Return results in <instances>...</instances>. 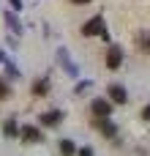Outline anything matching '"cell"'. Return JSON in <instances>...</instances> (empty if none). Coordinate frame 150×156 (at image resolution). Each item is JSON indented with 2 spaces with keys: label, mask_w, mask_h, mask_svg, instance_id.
<instances>
[{
  "label": "cell",
  "mask_w": 150,
  "mask_h": 156,
  "mask_svg": "<svg viewBox=\"0 0 150 156\" xmlns=\"http://www.w3.org/2000/svg\"><path fill=\"white\" fill-rule=\"evenodd\" d=\"M5 96H8V88H5V85L0 82V99H5Z\"/></svg>",
  "instance_id": "11"
},
{
  "label": "cell",
  "mask_w": 150,
  "mask_h": 156,
  "mask_svg": "<svg viewBox=\"0 0 150 156\" xmlns=\"http://www.w3.org/2000/svg\"><path fill=\"white\" fill-rule=\"evenodd\" d=\"M46 90H49V82H46V80H38V82H36V88H33V93H36V96H44Z\"/></svg>",
  "instance_id": "8"
},
{
  "label": "cell",
  "mask_w": 150,
  "mask_h": 156,
  "mask_svg": "<svg viewBox=\"0 0 150 156\" xmlns=\"http://www.w3.org/2000/svg\"><path fill=\"white\" fill-rule=\"evenodd\" d=\"M109 96H112V101H118V104H126V88H120V85H109Z\"/></svg>",
  "instance_id": "4"
},
{
  "label": "cell",
  "mask_w": 150,
  "mask_h": 156,
  "mask_svg": "<svg viewBox=\"0 0 150 156\" xmlns=\"http://www.w3.org/2000/svg\"><path fill=\"white\" fill-rule=\"evenodd\" d=\"M82 33H85V36H96V33H101V36H104V19H101V16L90 19V22L82 27Z\"/></svg>",
  "instance_id": "1"
},
{
  "label": "cell",
  "mask_w": 150,
  "mask_h": 156,
  "mask_svg": "<svg viewBox=\"0 0 150 156\" xmlns=\"http://www.w3.org/2000/svg\"><path fill=\"white\" fill-rule=\"evenodd\" d=\"M5 134H16V123H14V121L5 123Z\"/></svg>",
  "instance_id": "10"
},
{
  "label": "cell",
  "mask_w": 150,
  "mask_h": 156,
  "mask_svg": "<svg viewBox=\"0 0 150 156\" xmlns=\"http://www.w3.org/2000/svg\"><path fill=\"white\" fill-rule=\"evenodd\" d=\"M93 112H96L98 118H107V115L112 112V107H109V101H104V99H96V101H93Z\"/></svg>",
  "instance_id": "3"
},
{
  "label": "cell",
  "mask_w": 150,
  "mask_h": 156,
  "mask_svg": "<svg viewBox=\"0 0 150 156\" xmlns=\"http://www.w3.org/2000/svg\"><path fill=\"white\" fill-rule=\"evenodd\" d=\"M139 47H142V49H145V52L150 55V33H148V30H145V33L139 36Z\"/></svg>",
  "instance_id": "9"
},
{
  "label": "cell",
  "mask_w": 150,
  "mask_h": 156,
  "mask_svg": "<svg viewBox=\"0 0 150 156\" xmlns=\"http://www.w3.org/2000/svg\"><path fill=\"white\" fill-rule=\"evenodd\" d=\"M22 140H25V143H38V140H41V134H38V129L25 126V129H22Z\"/></svg>",
  "instance_id": "5"
},
{
  "label": "cell",
  "mask_w": 150,
  "mask_h": 156,
  "mask_svg": "<svg viewBox=\"0 0 150 156\" xmlns=\"http://www.w3.org/2000/svg\"><path fill=\"white\" fill-rule=\"evenodd\" d=\"M60 154H63V156H74V154H77L74 143H71V140H63V143H60Z\"/></svg>",
  "instance_id": "7"
},
{
  "label": "cell",
  "mask_w": 150,
  "mask_h": 156,
  "mask_svg": "<svg viewBox=\"0 0 150 156\" xmlns=\"http://www.w3.org/2000/svg\"><path fill=\"white\" fill-rule=\"evenodd\" d=\"M71 3H90V0H71Z\"/></svg>",
  "instance_id": "14"
},
{
  "label": "cell",
  "mask_w": 150,
  "mask_h": 156,
  "mask_svg": "<svg viewBox=\"0 0 150 156\" xmlns=\"http://www.w3.org/2000/svg\"><path fill=\"white\" fill-rule=\"evenodd\" d=\"M79 156H93V151H90V148H82V151H79Z\"/></svg>",
  "instance_id": "13"
},
{
  "label": "cell",
  "mask_w": 150,
  "mask_h": 156,
  "mask_svg": "<svg viewBox=\"0 0 150 156\" xmlns=\"http://www.w3.org/2000/svg\"><path fill=\"white\" fill-rule=\"evenodd\" d=\"M123 63V52H120V47H112L109 52H107V66L109 69H118Z\"/></svg>",
  "instance_id": "2"
},
{
  "label": "cell",
  "mask_w": 150,
  "mask_h": 156,
  "mask_svg": "<svg viewBox=\"0 0 150 156\" xmlns=\"http://www.w3.org/2000/svg\"><path fill=\"white\" fill-rule=\"evenodd\" d=\"M142 118H145V121H150V104L145 107V110H142Z\"/></svg>",
  "instance_id": "12"
},
{
  "label": "cell",
  "mask_w": 150,
  "mask_h": 156,
  "mask_svg": "<svg viewBox=\"0 0 150 156\" xmlns=\"http://www.w3.org/2000/svg\"><path fill=\"white\" fill-rule=\"evenodd\" d=\"M60 118H63L60 112H44V115H41V123H44V126H57Z\"/></svg>",
  "instance_id": "6"
}]
</instances>
